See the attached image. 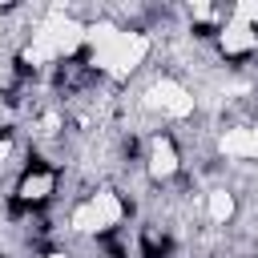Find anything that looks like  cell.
<instances>
[{
  "instance_id": "6da1fadb",
  "label": "cell",
  "mask_w": 258,
  "mask_h": 258,
  "mask_svg": "<svg viewBox=\"0 0 258 258\" xmlns=\"http://www.w3.org/2000/svg\"><path fill=\"white\" fill-rule=\"evenodd\" d=\"M125 214H129V206H125L121 189L97 185L81 202H73V210H69L64 222H69V234H77V238H101V234L121 230L125 226Z\"/></svg>"
},
{
  "instance_id": "7a4b0ae2",
  "label": "cell",
  "mask_w": 258,
  "mask_h": 258,
  "mask_svg": "<svg viewBox=\"0 0 258 258\" xmlns=\"http://www.w3.org/2000/svg\"><path fill=\"white\" fill-rule=\"evenodd\" d=\"M137 105H141V113L161 117V121H189V117H198V97H194V89H189L181 77H173V73H157V77L141 89Z\"/></svg>"
},
{
  "instance_id": "3957f363",
  "label": "cell",
  "mask_w": 258,
  "mask_h": 258,
  "mask_svg": "<svg viewBox=\"0 0 258 258\" xmlns=\"http://www.w3.org/2000/svg\"><path fill=\"white\" fill-rule=\"evenodd\" d=\"M141 169L149 177V185H169L185 173V157L177 145V133H149L145 137V153H141Z\"/></svg>"
},
{
  "instance_id": "277c9868",
  "label": "cell",
  "mask_w": 258,
  "mask_h": 258,
  "mask_svg": "<svg viewBox=\"0 0 258 258\" xmlns=\"http://www.w3.org/2000/svg\"><path fill=\"white\" fill-rule=\"evenodd\" d=\"M214 48H218V56H222V60H234V64H242V60L258 56V24L238 20V16H230V12H226L222 28L214 32Z\"/></svg>"
},
{
  "instance_id": "5b68a950",
  "label": "cell",
  "mask_w": 258,
  "mask_h": 258,
  "mask_svg": "<svg viewBox=\"0 0 258 258\" xmlns=\"http://www.w3.org/2000/svg\"><path fill=\"white\" fill-rule=\"evenodd\" d=\"M214 157L218 161H258V121H234L214 133Z\"/></svg>"
},
{
  "instance_id": "8992f818",
  "label": "cell",
  "mask_w": 258,
  "mask_h": 258,
  "mask_svg": "<svg viewBox=\"0 0 258 258\" xmlns=\"http://www.w3.org/2000/svg\"><path fill=\"white\" fill-rule=\"evenodd\" d=\"M56 189H60V173L48 169V165H24L20 177H16V202L32 206V210L48 206L56 198Z\"/></svg>"
},
{
  "instance_id": "52a82bcc",
  "label": "cell",
  "mask_w": 258,
  "mask_h": 258,
  "mask_svg": "<svg viewBox=\"0 0 258 258\" xmlns=\"http://www.w3.org/2000/svg\"><path fill=\"white\" fill-rule=\"evenodd\" d=\"M202 218H206V226L226 230V226L238 218V194H234L226 181L206 185V194H202Z\"/></svg>"
}]
</instances>
